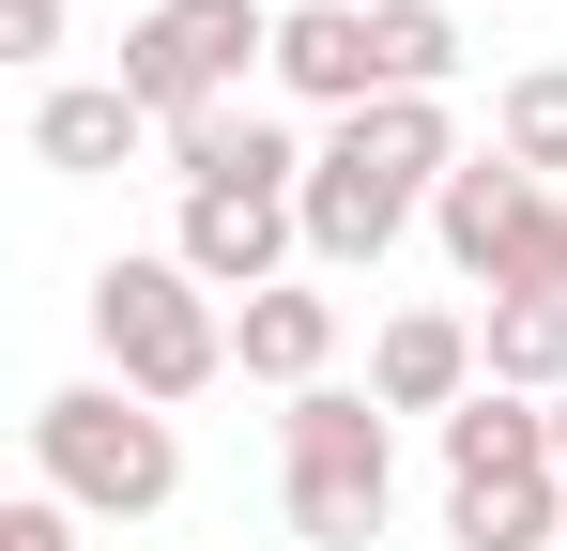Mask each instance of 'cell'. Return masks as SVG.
Returning a JSON list of instances; mask_svg holds the SVG:
<instances>
[{"mask_svg":"<svg viewBox=\"0 0 567 551\" xmlns=\"http://www.w3.org/2000/svg\"><path fill=\"white\" fill-rule=\"evenodd\" d=\"M475 475H553V398L475 383L461 414H445V490H475Z\"/></svg>","mask_w":567,"mask_h":551,"instance_id":"4fadbf2b","label":"cell"},{"mask_svg":"<svg viewBox=\"0 0 567 551\" xmlns=\"http://www.w3.org/2000/svg\"><path fill=\"white\" fill-rule=\"evenodd\" d=\"M0 62H62V0H0Z\"/></svg>","mask_w":567,"mask_h":551,"instance_id":"d6986e66","label":"cell"},{"mask_svg":"<svg viewBox=\"0 0 567 551\" xmlns=\"http://www.w3.org/2000/svg\"><path fill=\"white\" fill-rule=\"evenodd\" d=\"M277 92H291V107H322V123L383 107V46H369V0H291V15H277Z\"/></svg>","mask_w":567,"mask_h":551,"instance_id":"9c48e42d","label":"cell"},{"mask_svg":"<svg viewBox=\"0 0 567 551\" xmlns=\"http://www.w3.org/2000/svg\"><path fill=\"white\" fill-rule=\"evenodd\" d=\"M154 154H169L185 199H307V154H322V138H291L261 107H199V123H169Z\"/></svg>","mask_w":567,"mask_h":551,"instance_id":"52a82bcc","label":"cell"},{"mask_svg":"<svg viewBox=\"0 0 567 551\" xmlns=\"http://www.w3.org/2000/svg\"><path fill=\"white\" fill-rule=\"evenodd\" d=\"M553 291H567V184H553Z\"/></svg>","mask_w":567,"mask_h":551,"instance_id":"ffe728a7","label":"cell"},{"mask_svg":"<svg viewBox=\"0 0 567 551\" xmlns=\"http://www.w3.org/2000/svg\"><path fill=\"white\" fill-rule=\"evenodd\" d=\"M0 551H78V506H62V490H16V506H0Z\"/></svg>","mask_w":567,"mask_h":551,"instance_id":"ac0fdd59","label":"cell"},{"mask_svg":"<svg viewBox=\"0 0 567 551\" xmlns=\"http://www.w3.org/2000/svg\"><path fill=\"white\" fill-rule=\"evenodd\" d=\"M93 353H107L123 398L185 414L199 383H230V306H215L169 246H154V261H107V276H93Z\"/></svg>","mask_w":567,"mask_h":551,"instance_id":"277c9868","label":"cell"},{"mask_svg":"<svg viewBox=\"0 0 567 551\" xmlns=\"http://www.w3.org/2000/svg\"><path fill=\"white\" fill-rule=\"evenodd\" d=\"M430 246L506 306V291H553V184L506 169V154H461L445 169V199H430Z\"/></svg>","mask_w":567,"mask_h":551,"instance_id":"8992f818","label":"cell"},{"mask_svg":"<svg viewBox=\"0 0 567 551\" xmlns=\"http://www.w3.org/2000/svg\"><path fill=\"white\" fill-rule=\"evenodd\" d=\"M491 154L537 169V184H567V62H522V77L491 92Z\"/></svg>","mask_w":567,"mask_h":551,"instance_id":"2e32d148","label":"cell"},{"mask_svg":"<svg viewBox=\"0 0 567 551\" xmlns=\"http://www.w3.org/2000/svg\"><path fill=\"white\" fill-rule=\"evenodd\" d=\"M369 46H383V92H445L461 77V15L445 0H369Z\"/></svg>","mask_w":567,"mask_h":551,"instance_id":"e0dca14e","label":"cell"},{"mask_svg":"<svg viewBox=\"0 0 567 551\" xmlns=\"http://www.w3.org/2000/svg\"><path fill=\"white\" fill-rule=\"evenodd\" d=\"M475 383H491V353H475L461 306H399V322L369 337V398H383V414H430V429H445Z\"/></svg>","mask_w":567,"mask_h":551,"instance_id":"30bf717a","label":"cell"},{"mask_svg":"<svg viewBox=\"0 0 567 551\" xmlns=\"http://www.w3.org/2000/svg\"><path fill=\"white\" fill-rule=\"evenodd\" d=\"M553 475H567V398H553Z\"/></svg>","mask_w":567,"mask_h":551,"instance_id":"44dd1931","label":"cell"},{"mask_svg":"<svg viewBox=\"0 0 567 551\" xmlns=\"http://www.w3.org/2000/svg\"><path fill=\"white\" fill-rule=\"evenodd\" d=\"M31 490H62L78 521H154L185 490V429L123 383H62V398H31Z\"/></svg>","mask_w":567,"mask_h":551,"instance_id":"3957f363","label":"cell"},{"mask_svg":"<svg viewBox=\"0 0 567 551\" xmlns=\"http://www.w3.org/2000/svg\"><path fill=\"white\" fill-rule=\"evenodd\" d=\"M277 506L307 551H369L383 506H399V414L369 383H307L277 414Z\"/></svg>","mask_w":567,"mask_h":551,"instance_id":"7a4b0ae2","label":"cell"},{"mask_svg":"<svg viewBox=\"0 0 567 551\" xmlns=\"http://www.w3.org/2000/svg\"><path fill=\"white\" fill-rule=\"evenodd\" d=\"M169 123L138 107L123 77H62V92H31V169H62V184H93V169H138Z\"/></svg>","mask_w":567,"mask_h":551,"instance_id":"8fae6325","label":"cell"},{"mask_svg":"<svg viewBox=\"0 0 567 551\" xmlns=\"http://www.w3.org/2000/svg\"><path fill=\"white\" fill-rule=\"evenodd\" d=\"M445 169H461V107L445 92H383V107H353V123H322V154H307V276H383V246L445 199Z\"/></svg>","mask_w":567,"mask_h":551,"instance_id":"6da1fadb","label":"cell"},{"mask_svg":"<svg viewBox=\"0 0 567 551\" xmlns=\"http://www.w3.org/2000/svg\"><path fill=\"white\" fill-rule=\"evenodd\" d=\"M445 537L461 551H567V475H475V490H445Z\"/></svg>","mask_w":567,"mask_h":551,"instance_id":"5bb4252c","label":"cell"},{"mask_svg":"<svg viewBox=\"0 0 567 551\" xmlns=\"http://www.w3.org/2000/svg\"><path fill=\"white\" fill-rule=\"evenodd\" d=\"M246 77H277V15L261 0H154L123 31V92L154 123H199V107H246Z\"/></svg>","mask_w":567,"mask_h":551,"instance_id":"5b68a950","label":"cell"},{"mask_svg":"<svg viewBox=\"0 0 567 551\" xmlns=\"http://www.w3.org/2000/svg\"><path fill=\"white\" fill-rule=\"evenodd\" d=\"M475 353L506 398H567V291H506V306H475Z\"/></svg>","mask_w":567,"mask_h":551,"instance_id":"9a60e30c","label":"cell"},{"mask_svg":"<svg viewBox=\"0 0 567 551\" xmlns=\"http://www.w3.org/2000/svg\"><path fill=\"white\" fill-rule=\"evenodd\" d=\"M230 367H246V383H277V398H307V383L338 367V291H322V276L246 291V306H230Z\"/></svg>","mask_w":567,"mask_h":551,"instance_id":"7c38bea8","label":"cell"},{"mask_svg":"<svg viewBox=\"0 0 567 551\" xmlns=\"http://www.w3.org/2000/svg\"><path fill=\"white\" fill-rule=\"evenodd\" d=\"M169 261H185L199 291H215V306H246V291H277V276H307V215H291V199H185Z\"/></svg>","mask_w":567,"mask_h":551,"instance_id":"ba28073f","label":"cell"}]
</instances>
